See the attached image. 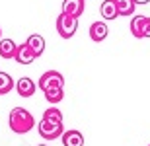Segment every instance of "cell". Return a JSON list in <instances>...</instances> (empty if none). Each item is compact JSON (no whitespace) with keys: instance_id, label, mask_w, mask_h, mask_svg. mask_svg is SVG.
<instances>
[{"instance_id":"cell-1","label":"cell","mask_w":150,"mask_h":146,"mask_svg":"<svg viewBox=\"0 0 150 146\" xmlns=\"http://www.w3.org/2000/svg\"><path fill=\"white\" fill-rule=\"evenodd\" d=\"M8 125L16 135H28L35 127V117L25 109V107H14L8 117Z\"/></svg>"},{"instance_id":"cell-2","label":"cell","mask_w":150,"mask_h":146,"mask_svg":"<svg viewBox=\"0 0 150 146\" xmlns=\"http://www.w3.org/2000/svg\"><path fill=\"white\" fill-rule=\"evenodd\" d=\"M76 29H78V18L67 16V14H59V18H57V33L61 35L62 39L74 37Z\"/></svg>"},{"instance_id":"cell-3","label":"cell","mask_w":150,"mask_h":146,"mask_svg":"<svg viewBox=\"0 0 150 146\" xmlns=\"http://www.w3.org/2000/svg\"><path fill=\"white\" fill-rule=\"evenodd\" d=\"M37 86H39V90H43V92L61 90V88H64V78H62L61 72H57V70H49V72L41 74V78L37 80Z\"/></svg>"},{"instance_id":"cell-4","label":"cell","mask_w":150,"mask_h":146,"mask_svg":"<svg viewBox=\"0 0 150 146\" xmlns=\"http://www.w3.org/2000/svg\"><path fill=\"white\" fill-rule=\"evenodd\" d=\"M37 130L45 140H55V138H59L64 133V127H62V123H55V121H49V119L41 117V121L37 125Z\"/></svg>"},{"instance_id":"cell-5","label":"cell","mask_w":150,"mask_h":146,"mask_svg":"<svg viewBox=\"0 0 150 146\" xmlns=\"http://www.w3.org/2000/svg\"><path fill=\"white\" fill-rule=\"evenodd\" d=\"M14 86H16V92L20 97H31L35 94V90H37L35 82L31 78H28V76H22L18 82H14Z\"/></svg>"},{"instance_id":"cell-6","label":"cell","mask_w":150,"mask_h":146,"mask_svg":"<svg viewBox=\"0 0 150 146\" xmlns=\"http://www.w3.org/2000/svg\"><path fill=\"white\" fill-rule=\"evenodd\" d=\"M84 8H86V0H64L62 2V14L72 18H80L84 14Z\"/></svg>"},{"instance_id":"cell-7","label":"cell","mask_w":150,"mask_h":146,"mask_svg":"<svg viewBox=\"0 0 150 146\" xmlns=\"http://www.w3.org/2000/svg\"><path fill=\"white\" fill-rule=\"evenodd\" d=\"M107 35H109V28H107L105 22H94L90 25V39L94 41V43L105 41Z\"/></svg>"},{"instance_id":"cell-8","label":"cell","mask_w":150,"mask_h":146,"mask_svg":"<svg viewBox=\"0 0 150 146\" xmlns=\"http://www.w3.org/2000/svg\"><path fill=\"white\" fill-rule=\"evenodd\" d=\"M14 59H16L20 64H31V62L37 59V56L33 55V51L28 47V43H22V45H18L16 47V55H14Z\"/></svg>"},{"instance_id":"cell-9","label":"cell","mask_w":150,"mask_h":146,"mask_svg":"<svg viewBox=\"0 0 150 146\" xmlns=\"http://www.w3.org/2000/svg\"><path fill=\"white\" fill-rule=\"evenodd\" d=\"M61 138H62V144L64 146H84V135L76 129L64 130L61 135Z\"/></svg>"},{"instance_id":"cell-10","label":"cell","mask_w":150,"mask_h":146,"mask_svg":"<svg viewBox=\"0 0 150 146\" xmlns=\"http://www.w3.org/2000/svg\"><path fill=\"white\" fill-rule=\"evenodd\" d=\"M25 43H28L29 49L33 51V55H35V56H41V55L45 53V39H43V35H37V33L29 35Z\"/></svg>"},{"instance_id":"cell-11","label":"cell","mask_w":150,"mask_h":146,"mask_svg":"<svg viewBox=\"0 0 150 146\" xmlns=\"http://www.w3.org/2000/svg\"><path fill=\"white\" fill-rule=\"evenodd\" d=\"M100 14L103 20H115L119 14H117V4H115V0H103L101 2V8H100Z\"/></svg>"},{"instance_id":"cell-12","label":"cell","mask_w":150,"mask_h":146,"mask_svg":"<svg viewBox=\"0 0 150 146\" xmlns=\"http://www.w3.org/2000/svg\"><path fill=\"white\" fill-rule=\"evenodd\" d=\"M16 43L12 39H0V56L2 59H14V55H16Z\"/></svg>"},{"instance_id":"cell-13","label":"cell","mask_w":150,"mask_h":146,"mask_svg":"<svg viewBox=\"0 0 150 146\" xmlns=\"http://www.w3.org/2000/svg\"><path fill=\"white\" fill-rule=\"evenodd\" d=\"M117 4V14L119 16H133L134 14V2L133 0H115Z\"/></svg>"},{"instance_id":"cell-14","label":"cell","mask_w":150,"mask_h":146,"mask_svg":"<svg viewBox=\"0 0 150 146\" xmlns=\"http://www.w3.org/2000/svg\"><path fill=\"white\" fill-rule=\"evenodd\" d=\"M14 90V78L6 72H0V96H6Z\"/></svg>"},{"instance_id":"cell-15","label":"cell","mask_w":150,"mask_h":146,"mask_svg":"<svg viewBox=\"0 0 150 146\" xmlns=\"http://www.w3.org/2000/svg\"><path fill=\"white\" fill-rule=\"evenodd\" d=\"M142 22H144V16H133L131 20V35L137 37V39H142Z\"/></svg>"},{"instance_id":"cell-16","label":"cell","mask_w":150,"mask_h":146,"mask_svg":"<svg viewBox=\"0 0 150 146\" xmlns=\"http://www.w3.org/2000/svg\"><path fill=\"white\" fill-rule=\"evenodd\" d=\"M62 97H64V90H49L45 92V99H47V103H51V105H57V103H61Z\"/></svg>"},{"instance_id":"cell-17","label":"cell","mask_w":150,"mask_h":146,"mask_svg":"<svg viewBox=\"0 0 150 146\" xmlns=\"http://www.w3.org/2000/svg\"><path fill=\"white\" fill-rule=\"evenodd\" d=\"M43 119H49V121H55V123H62V113H61L59 107L51 105L49 109L43 111Z\"/></svg>"},{"instance_id":"cell-18","label":"cell","mask_w":150,"mask_h":146,"mask_svg":"<svg viewBox=\"0 0 150 146\" xmlns=\"http://www.w3.org/2000/svg\"><path fill=\"white\" fill-rule=\"evenodd\" d=\"M142 37H146V39L150 37V18L146 16H144V22H142Z\"/></svg>"},{"instance_id":"cell-19","label":"cell","mask_w":150,"mask_h":146,"mask_svg":"<svg viewBox=\"0 0 150 146\" xmlns=\"http://www.w3.org/2000/svg\"><path fill=\"white\" fill-rule=\"evenodd\" d=\"M133 2H134V4H148L150 0H133Z\"/></svg>"},{"instance_id":"cell-20","label":"cell","mask_w":150,"mask_h":146,"mask_svg":"<svg viewBox=\"0 0 150 146\" xmlns=\"http://www.w3.org/2000/svg\"><path fill=\"white\" fill-rule=\"evenodd\" d=\"M0 39H2V29H0Z\"/></svg>"},{"instance_id":"cell-21","label":"cell","mask_w":150,"mask_h":146,"mask_svg":"<svg viewBox=\"0 0 150 146\" xmlns=\"http://www.w3.org/2000/svg\"><path fill=\"white\" fill-rule=\"evenodd\" d=\"M37 146H47V144H37Z\"/></svg>"},{"instance_id":"cell-22","label":"cell","mask_w":150,"mask_h":146,"mask_svg":"<svg viewBox=\"0 0 150 146\" xmlns=\"http://www.w3.org/2000/svg\"><path fill=\"white\" fill-rule=\"evenodd\" d=\"M148 146H150V144H148Z\"/></svg>"}]
</instances>
